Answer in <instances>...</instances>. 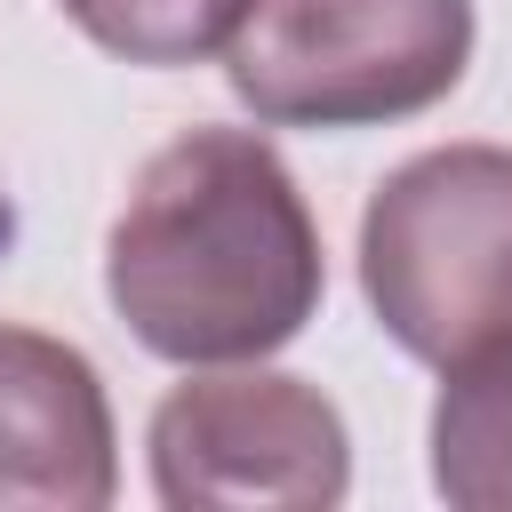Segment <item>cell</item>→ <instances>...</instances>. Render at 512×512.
Instances as JSON below:
<instances>
[{
  "label": "cell",
  "instance_id": "5",
  "mask_svg": "<svg viewBox=\"0 0 512 512\" xmlns=\"http://www.w3.org/2000/svg\"><path fill=\"white\" fill-rule=\"evenodd\" d=\"M120 440L80 344L0 320V512H104Z\"/></svg>",
  "mask_w": 512,
  "mask_h": 512
},
{
  "label": "cell",
  "instance_id": "2",
  "mask_svg": "<svg viewBox=\"0 0 512 512\" xmlns=\"http://www.w3.org/2000/svg\"><path fill=\"white\" fill-rule=\"evenodd\" d=\"M360 296L424 368L512 344V144L400 160L360 208Z\"/></svg>",
  "mask_w": 512,
  "mask_h": 512
},
{
  "label": "cell",
  "instance_id": "1",
  "mask_svg": "<svg viewBox=\"0 0 512 512\" xmlns=\"http://www.w3.org/2000/svg\"><path fill=\"white\" fill-rule=\"evenodd\" d=\"M104 296L176 368L296 344L328 296V256L288 160L256 128H184L160 144L112 216Z\"/></svg>",
  "mask_w": 512,
  "mask_h": 512
},
{
  "label": "cell",
  "instance_id": "4",
  "mask_svg": "<svg viewBox=\"0 0 512 512\" xmlns=\"http://www.w3.org/2000/svg\"><path fill=\"white\" fill-rule=\"evenodd\" d=\"M152 496L168 512H328L352 488V440L320 384L256 360L184 376L152 408Z\"/></svg>",
  "mask_w": 512,
  "mask_h": 512
},
{
  "label": "cell",
  "instance_id": "7",
  "mask_svg": "<svg viewBox=\"0 0 512 512\" xmlns=\"http://www.w3.org/2000/svg\"><path fill=\"white\" fill-rule=\"evenodd\" d=\"M64 16L120 64H200L240 32L248 0H64Z\"/></svg>",
  "mask_w": 512,
  "mask_h": 512
},
{
  "label": "cell",
  "instance_id": "6",
  "mask_svg": "<svg viewBox=\"0 0 512 512\" xmlns=\"http://www.w3.org/2000/svg\"><path fill=\"white\" fill-rule=\"evenodd\" d=\"M432 400V488L456 512H512V344L440 368Z\"/></svg>",
  "mask_w": 512,
  "mask_h": 512
},
{
  "label": "cell",
  "instance_id": "3",
  "mask_svg": "<svg viewBox=\"0 0 512 512\" xmlns=\"http://www.w3.org/2000/svg\"><path fill=\"white\" fill-rule=\"evenodd\" d=\"M472 64V0H248L224 80L264 128H384Z\"/></svg>",
  "mask_w": 512,
  "mask_h": 512
}]
</instances>
